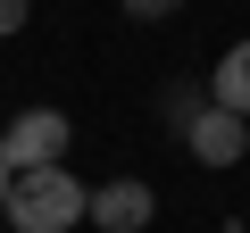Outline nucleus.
<instances>
[{"label": "nucleus", "instance_id": "nucleus-1", "mask_svg": "<svg viewBox=\"0 0 250 233\" xmlns=\"http://www.w3.org/2000/svg\"><path fill=\"white\" fill-rule=\"evenodd\" d=\"M83 216H92V183H75L67 167L17 175V192H9V225H17V233H67V225H83Z\"/></svg>", "mask_w": 250, "mask_h": 233}, {"label": "nucleus", "instance_id": "nucleus-2", "mask_svg": "<svg viewBox=\"0 0 250 233\" xmlns=\"http://www.w3.org/2000/svg\"><path fill=\"white\" fill-rule=\"evenodd\" d=\"M67 142H75L67 108H25V116L0 125V167L9 175H50V167H67Z\"/></svg>", "mask_w": 250, "mask_h": 233}, {"label": "nucleus", "instance_id": "nucleus-3", "mask_svg": "<svg viewBox=\"0 0 250 233\" xmlns=\"http://www.w3.org/2000/svg\"><path fill=\"white\" fill-rule=\"evenodd\" d=\"M159 216V192L142 183V175H108V183H92V225L100 233H142Z\"/></svg>", "mask_w": 250, "mask_h": 233}, {"label": "nucleus", "instance_id": "nucleus-4", "mask_svg": "<svg viewBox=\"0 0 250 233\" xmlns=\"http://www.w3.org/2000/svg\"><path fill=\"white\" fill-rule=\"evenodd\" d=\"M184 150H192L200 167H242V158H250V125H242L233 108H217V100H208V108L192 116V134H184Z\"/></svg>", "mask_w": 250, "mask_h": 233}, {"label": "nucleus", "instance_id": "nucleus-5", "mask_svg": "<svg viewBox=\"0 0 250 233\" xmlns=\"http://www.w3.org/2000/svg\"><path fill=\"white\" fill-rule=\"evenodd\" d=\"M208 100H217V108H233L242 125H250V34H242V42L208 67Z\"/></svg>", "mask_w": 250, "mask_h": 233}, {"label": "nucleus", "instance_id": "nucleus-6", "mask_svg": "<svg viewBox=\"0 0 250 233\" xmlns=\"http://www.w3.org/2000/svg\"><path fill=\"white\" fill-rule=\"evenodd\" d=\"M208 108V83H167L159 92V125H175V134H192V116Z\"/></svg>", "mask_w": 250, "mask_h": 233}, {"label": "nucleus", "instance_id": "nucleus-7", "mask_svg": "<svg viewBox=\"0 0 250 233\" xmlns=\"http://www.w3.org/2000/svg\"><path fill=\"white\" fill-rule=\"evenodd\" d=\"M9 34H25V0H0V42Z\"/></svg>", "mask_w": 250, "mask_h": 233}, {"label": "nucleus", "instance_id": "nucleus-8", "mask_svg": "<svg viewBox=\"0 0 250 233\" xmlns=\"http://www.w3.org/2000/svg\"><path fill=\"white\" fill-rule=\"evenodd\" d=\"M9 192H17V175H9V167H0V216H9Z\"/></svg>", "mask_w": 250, "mask_h": 233}, {"label": "nucleus", "instance_id": "nucleus-9", "mask_svg": "<svg viewBox=\"0 0 250 233\" xmlns=\"http://www.w3.org/2000/svg\"><path fill=\"white\" fill-rule=\"evenodd\" d=\"M242 233H250V225H242Z\"/></svg>", "mask_w": 250, "mask_h": 233}, {"label": "nucleus", "instance_id": "nucleus-10", "mask_svg": "<svg viewBox=\"0 0 250 233\" xmlns=\"http://www.w3.org/2000/svg\"><path fill=\"white\" fill-rule=\"evenodd\" d=\"M233 233H242V225H233Z\"/></svg>", "mask_w": 250, "mask_h": 233}]
</instances>
